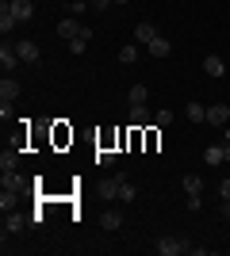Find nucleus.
I'll list each match as a JSON object with an SVG mask.
<instances>
[{
    "label": "nucleus",
    "mask_w": 230,
    "mask_h": 256,
    "mask_svg": "<svg viewBox=\"0 0 230 256\" xmlns=\"http://www.w3.org/2000/svg\"><path fill=\"white\" fill-rule=\"evenodd\" d=\"M20 65V54H16V46H0V69H4V76H12V69Z\"/></svg>",
    "instance_id": "39448f33"
},
{
    "label": "nucleus",
    "mask_w": 230,
    "mask_h": 256,
    "mask_svg": "<svg viewBox=\"0 0 230 256\" xmlns=\"http://www.w3.org/2000/svg\"><path fill=\"white\" fill-rule=\"evenodd\" d=\"M88 38H92V31H85V34H77V38H69V54H85V50H88Z\"/></svg>",
    "instance_id": "a211bd4d"
},
{
    "label": "nucleus",
    "mask_w": 230,
    "mask_h": 256,
    "mask_svg": "<svg viewBox=\"0 0 230 256\" xmlns=\"http://www.w3.org/2000/svg\"><path fill=\"white\" fill-rule=\"evenodd\" d=\"M16 96H20V84H16L12 76H4V80H0V100H4V104H12Z\"/></svg>",
    "instance_id": "4468645a"
},
{
    "label": "nucleus",
    "mask_w": 230,
    "mask_h": 256,
    "mask_svg": "<svg viewBox=\"0 0 230 256\" xmlns=\"http://www.w3.org/2000/svg\"><path fill=\"white\" fill-rule=\"evenodd\" d=\"M207 122L211 126H226L230 122V107L226 104H207Z\"/></svg>",
    "instance_id": "20e7f679"
},
{
    "label": "nucleus",
    "mask_w": 230,
    "mask_h": 256,
    "mask_svg": "<svg viewBox=\"0 0 230 256\" xmlns=\"http://www.w3.org/2000/svg\"><path fill=\"white\" fill-rule=\"evenodd\" d=\"M184 192L188 195H203V180H199V176H184Z\"/></svg>",
    "instance_id": "412c9836"
},
{
    "label": "nucleus",
    "mask_w": 230,
    "mask_h": 256,
    "mask_svg": "<svg viewBox=\"0 0 230 256\" xmlns=\"http://www.w3.org/2000/svg\"><path fill=\"white\" fill-rule=\"evenodd\" d=\"M111 160H115V153H111V150H100L96 153V164H111Z\"/></svg>",
    "instance_id": "a878e982"
},
{
    "label": "nucleus",
    "mask_w": 230,
    "mask_h": 256,
    "mask_svg": "<svg viewBox=\"0 0 230 256\" xmlns=\"http://www.w3.org/2000/svg\"><path fill=\"white\" fill-rule=\"evenodd\" d=\"M157 122H161V126H165V122H173V111H169V107H161V111H157Z\"/></svg>",
    "instance_id": "cd10ccee"
},
{
    "label": "nucleus",
    "mask_w": 230,
    "mask_h": 256,
    "mask_svg": "<svg viewBox=\"0 0 230 256\" xmlns=\"http://www.w3.org/2000/svg\"><path fill=\"white\" fill-rule=\"evenodd\" d=\"M119 184H123V176H111V180H100V199H119Z\"/></svg>",
    "instance_id": "1a4fd4ad"
},
{
    "label": "nucleus",
    "mask_w": 230,
    "mask_h": 256,
    "mask_svg": "<svg viewBox=\"0 0 230 256\" xmlns=\"http://www.w3.org/2000/svg\"><path fill=\"white\" fill-rule=\"evenodd\" d=\"M16 54H20V62L39 65V46H35L31 38H20V42H16Z\"/></svg>",
    "instance_id": "0eeeda50"
},
{
    "label": "nucleus",
    "mask_w": 230,
    "mask_h": 256,
    "mask_svg": "<svg viewBox=\"0 0 230 256\" xmlns=\"http://www.w3.org/2000/svg\"><path fill=\"white\" fill-rule=\"evenodd\" d=\"M226 142H230V122H226Z\"/></svg>",
    "instance_id": "2f4dec72"
},
{
    "label": "nucleus",
    "mask_w": 230,
    "mask_h": 256,
    "mask_svg": "<svg viewBox=\"0 0 230 256\" xmlns=\"http://www.w3.org/2000/svg\"><path fill=\"white\" fill-rule=\"evenodd\" d=\"M146 96H150V88H146V84H134L131 88V104H146Z\"/></svg>",
    "instance_id": "5701e85b"
},
{
    "label": "nucleus",
    "mask_w": 230,
    "mask_h": 256,
    "mask_svg": "<svg viewBox=\"0 0 230 256\" xmlns=\"http://www.w3.org/2000/svg\"><path fill=\"white\" fill-rule=\"evenodd\" d=\"M188 118H192V122H207V107L203 104H188Z\"/></svg>",
    "instance_id": "aec40b11"
},
{
    "label": "nucleus",
    "mask_w": 230,
    "mask_h": 256,
    "mask_svg": "<svg viewBox=\"0 0 230 256\" xmlns=\"http://www.w3.org/2000/svg\"><path fill=\"white\" fill-rule=\"evenodd\" d=\"M88 4H92V8H96V12H104V8H111L115 0H88Z\"/></svg>",
    "instance_id": "c85d7f7f"
},
{
    "label": "nucleus",
    "mask_w": 230,
    "mask_h": 256,
    "mask_svg": "<svg viewBox=\"0 0 230 256\" xmlns=\"http://www.w3.org/2000/svg\"><path fill=\"white\" fill-rule=\"evenodd\" d=\"M20 230H23V214L4 210V237H8V234H20Z\"/></svg>",
    "instance_id": "9b49d317"
},
{
    "label": "nucleus",
    "mask_w": 230,
    "mask_h": 256,
    "mask_svg": "<svg viewBox=\"0 0 230 256\" xmlns=\"http://www.w3.org/2000/svg\"><path fill=\"white\" fill-rule=\"evenodd\" d=\"M203 160H207L211 168H219L222 160H230V142L226 146H207V150H203Z\"/></svg>",
    "instance_id": "f03ea898"
},
{
    "label": "nucleus",
    "mask_w": 230,
    "mask_h": 256,
    "mask_svg": "<svg viewBox=\"0 0 230 256\" xmlns=\"http://www.w3.org/2000/svg\"><path fill=\"white\" fill-rule=\"evenodd\" d=\"M4 188H8V192H20V188H23V176H20V172H4Z\"/></svg>",
    "instance_id": "4be33fe9"
},
{
    "label": "nucleus",
    "mask_w": 230,
    "mask_h": 256,
    "mask_svg": "<svg viewBox=\"0 0 230 256\" xmlns=\"http://www.w3.org/2000/svg\"><path fill=\"white\" fill-rule=\"evenodd\" d=\"M85 12V0H69V16H81Z\"/></svg>",
    "instance_id": "bb28decb"
},
{
    "label": "nucleus",
    "mask_w": 230,
    "mask_h": 256,
    "mask_svg": "<svg viewBox=\"0 0 230 256\" xmlns=\"http://www.w3.org/2000/svg\"><path fill=\"white\" fill-rule=\"evenodd\" d=\"M85 31H88V27H81V23H77V16H66V20L58 23V34H62L66 42H69V38H77V34H85Z\"/></svg>",
    "instance_id": "7ed1b4c3"
},
{
    "label": "nucleus",
    "mask_w": 230,
    "mask_h": 256,
    "mask_svg": "<svg viewBox=\"0 0 230 256\" xmlns=\"http://www.w3.org/2000/svg\"><path fill=\"white\" fill-rule=\"evenodd\" d=\"M146 50H150L153 58H169V54H173V42H169V38H161V34H157V38H153V42L146 46Z\"/></svg>",
    "instance_id": "f8f14e48"
},
{
    "label": "nucleus",
    "mask_w": 230,
    "mask_h": 256,
    "mask_svg": "<svg viewBox=\"0 0 230 256\" xmlns=\"http://www.w3.org/2000/svg\"><path fill=\"white\" fill-rule=\"evenodd\" d=\"M138 54H142V50L131 42V46H123V50H119V62H123V65H134V62H138Z\"/></svg>",
    "instance_id": "6ab92c4d"
},
{
    "label": "nucleus",
    "mask_w": 230,
    "mask_h": 256,
    "mask_svg": "<svg viewBox=\"0 0 230 256\" xmlns=\"http://www.w3.org/2000/svg\"><path fill=\"white\" fill-rule=\"evenodd\" d=\"M203 73L219 80V76H226V62H222L219 54H207V58H203Z\"/></svg>",
    "instance_id": "423d86ee"
},
{
    "label": "nucleus",
    "mask_w": 230,
    "mask_h": 256,
    "mask_svg": "<svg viewBox=\"0 0 230 256\" xmlns=\"http://www.w3.org/2000/svg\"><path fill=\"white\" fill-rule=\"evenodd\" d=\"M16 27H20V20L12 16V0H4V4H0V31L8 34V31H16Z\"/></svg>",
    "instance_id": "6e6552de"
},
{
    "label": "nucleus",
    "mask_w": 230,
    "mask_h": 256,
    "mask_svg": "<svg viewBox=\"0 0 230 256\" xmlns=\"http://www.w3.org/2000/svg\"><path fill=\"white\" fill-rule=\"evenodd\" d=\"M222 218H230V199H222Z\"/></svg>",
    "instance_id": "7c9ffc66"
},
{
    "label": "nucleus",
    "mask_w": 230,
    "mask_h": 256,
    "mask_svg": "<svg viewBox=\"0 0 230 256\" xmlns=\"http://www.w3.org/2000/svg\"><path fill=\"white\" fill-rule=\"evenodd\" d=\"M134 38H138V42H142V46H150L153 38H157V27L142 20V23H138V27H134Z\"/></svg>",
    "instance_id": "9d476101"
},
{
    "label": "nucleus",
    "mask_w": 230,
    "mask_h": 256,
    "mask_svg": "<svg viewBox=\"0 0 230 256\" xmlns=\"http://www.w3.org/2000/svg\"><path fill=\"white\" fill-rule=\"evenodd\" d=\"M142 122H150V111H146V104H131V126H142Z\"/></svg>",
    "instance_id": "dca6fc26"
},
{
    "label": "nucleus",
    "mask_w": 230,
    "mask_h": 256,
    "mask_svg": "<svg viewBox=\"0 0 230 256\" xmlns=\"http://www.w3.org/2000/svg\"><path fill=\"white\" fill-rule=\"evenodd\" d=\"M115 4H131V0H115Z\"/></svg>",
    "instance_id": "473e14b6"
},
{
    "label": "nucleus",
    "mask_w": 230,
    "mask_h": 256,
    "mask_svg": "<svg viewBox=\"0 0 230 256\" xmlns=\"http://www.w3.org/2000/svg\"><path fill=\"white\" fill-rule=\"evenodd\" d=\"M100 226L111 234V230H119V226H123V214L119 210H104V214H100Z\"/></svg>",
    "instance_id": "2eb2a0df"
},
{
    "label": "nucleus",
    "mask_w": 230,
    "mask_h": 256,
    "mask_svg": "<svg viewBox=\"0 0 230 256\" xmlns=\"http://www.w3.org/2000/svg\"><path fill=\"white\" fill-rule=\"evenodd\" d=\"M134 195H138V192H134V184H127V180H123V184H119V199H123V203H131Z\"/></svg>",
    "instance_id": "b1692460"
},
{
    "label": "nucleus",
    "mask_w": 230,
    "mask_h": 256,
    "mask_svg": "<svg viewBox=\"0 0 230 256\" xmlns=\"http://www.w3.org/2000/svg\"><path fill=\"white\" fill-rule=\"evenodd\" d=\"M12 203H16V192L4 188V192H0V210H12Z\"/></svg>",
    "instance_id": "393cba45"
},
{
    "label": "nucleus",
    "mask_w": 230,
    "mask_h": 256,
    "mask_svg": "<svg viewBox=\"0 0 230 256\" xmlns=\"http://www.w3.org/2000/svg\"><path fill=\"white\" fill-rule=\"evenodd\" d=\"M219 192H222V199H230V180H222V188H219Z\"/></svg>",
    "instance_id": "c756f323"
},
{
    "label": "nucleus",
    "mask_w": 230,
    "mask_h": 256,
    "mask_svg": "<svg viewBox=\"0 0 230 256\" xmlns=\"http://www.w3.org/2000/svg\"><path fill=\"white\" fill-rule=\"evenodd\" d=\"M188 245H192V241H184V237H161V241H157V252L161 256H184Z\"/></svg>",
    "instance_id": "f257e3e1"
},
{
    "label": "nucleus",
    "mask_w": 230,
    "mask_h": 256,
    "mask_svg": "<svg viewBox=\"0 0 230 256\" xmlns=\"http://www.w3.org/2000/svg\"><path fill=\"white\" fill-rule=\"evenodd\" d=\"M31 0H12V16H16V20H20V23H27V20H31Z\"/></svg>",
    "instance_id": "ddd939ff"
},
{
    "label": "nucleus",
    "mask_w": 230,
    "mask_h": 256,
    "mask_svg": "<svg viewBox=\"0 0 230 256\" xmlns=\"http://www.w3.org/2000/svg\"><path fill=\"white\" fill-rule=\"evenodd\" d=\"M16 164H20V153H12V150L0 153V172H16Z\"/></svg>",
    "instance_id": "f3484780"
}]
</instances>
